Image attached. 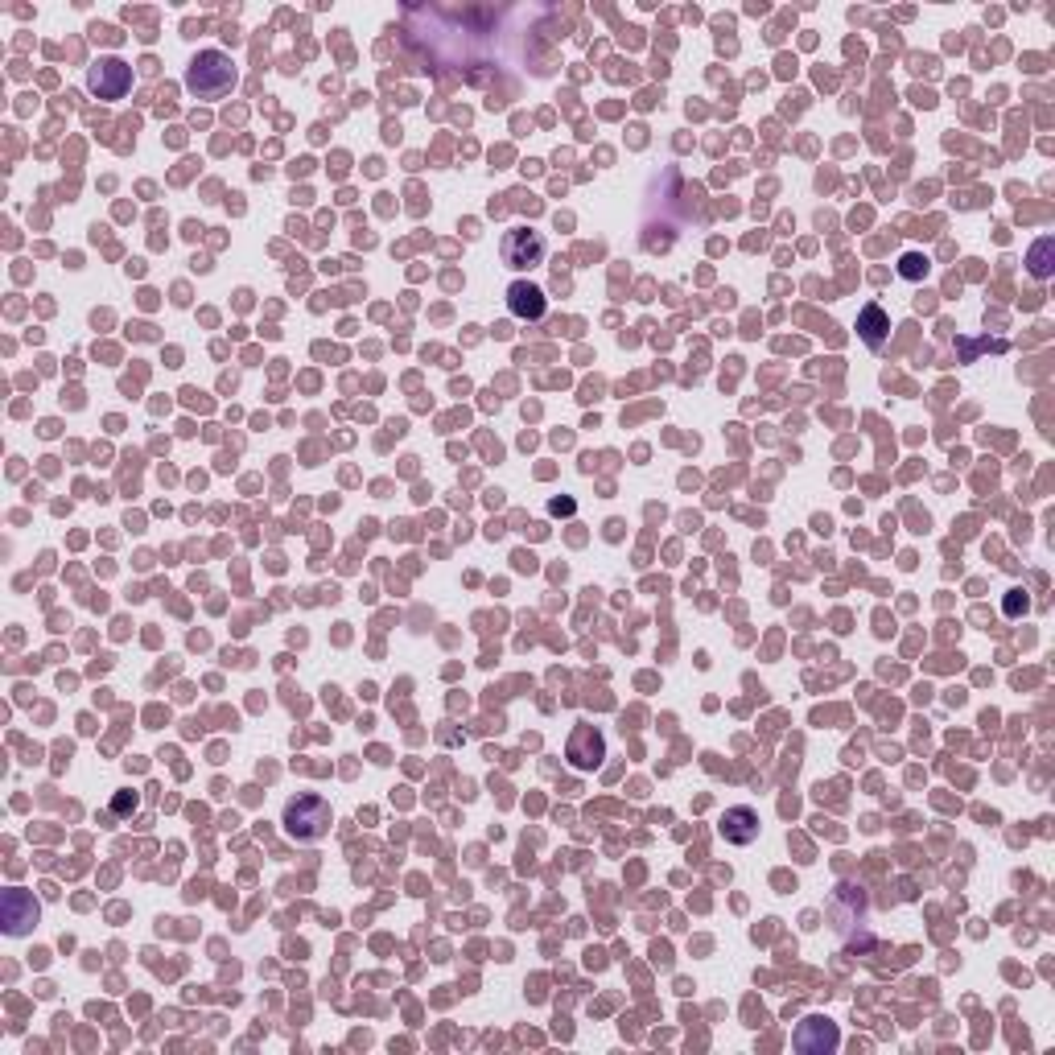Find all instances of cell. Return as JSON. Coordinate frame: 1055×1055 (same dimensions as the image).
<instances>
[{"label":"cell","instance_id":"6","mask_svg":"<svg viewBox=\"0 0 1055 1055\" xmlns=\"http://www.w3.org/2000/svg\"><path fill=\"white\" fill-rule=\"evenodd\" d=\"M792 1043H796V1051H804V1055H825V1051H837L841 1035H837L833 1023H825V1018H808V1023H800V1031H796Z\"/></svg>","mask_w":1055,"mask_h":1055},{"label":"cell","instance_id":"5","mask_svg":"<svg viewBox=\"0 0 1055 1055\" xmlns=\"http://www.w3.org/2000/svg\"><path fill=\"white\" fill-rule=\"evenodd\" d=\"M0 911H5V932L9 936H29L33 924H38V899H33L29 891H5V903H0Z\"/></svg>","mask_w":1055,"mask_h":1055},{"label":"cell","instance_id":"2","mask_svg":"<svg viewBox=\"0 0 1055 1055\" xmlns=\"http://www.w3.org/2000/svg\"><path fill=\"white\" fill-rule=\"evenodd\" d=\"M330 804L322 796H297L285 804V829L297 841H322L330 833Z\"/></svg>","mask_w":1055,"mask_h":1055},{"label":"cell","instance_id":"3","mask_svg":"<svg viewBox=\"0 0 1055 1055\" xmlns=\"http://www.w3.org/2000/svg\"><path fill=\"white\" fill-rule=\"evenodd\" d=\"M87 87L99 99H124L132 91V66L124 58H116V54L95 58V66L87 71Z\"/></svg>","mask_w":1055,"mask_h":1055},{"label":"cell","instance_id":"4","mask_svg":"<svg viewBox=\"0 0 1055 1055\" xmlns=\"http://www.w3.org/2000/svg\"><path fill=\"white\" fill-rule=\"evenodd\" d=\"M544 235L532 231V227H512L503 235V244H499V256L507 268H536L544 260Z\"/></svg>","mask_w":1055,"mask_h":1055},{"label":"cell","instance_id":"14","mask_svg":"<svg viewBox=\"0 0 1055 1055\" xmlns=\"http://www.w3.org/2000/svg\"><path fill=\"white\" fill-rule=\"evenodd\" d=\"M112 808H116V812H128V808H136V796H132V800H128V796H120Z\"/></svg>","mask_w":1055,"mask_h":1055},{"label":"cell","instance_id":"13","mask_svg":"<svg viewBox=\"0 0 1055 1055\" xmlns=\"http://www.w3.org/2000/svg\"><path fill=\"white\" fill-rule=\"evenodd\" d=\"M1018 610H1027V598H1018V594H1010V598H1006V615H1018Z\"/></svg>","mask_w":1055,"mask_h":1055},{"label":"cell","instance_id":"12","mask_svg":"<svg viewBox=\"0 0 1055 1055\" xmlns=\"http://www.w3.org/2000/svg\"><path fill=\"white\" fill-rule=\"evenodd\" d=\"M899 277H907V281H924V277H928V256L907 252V256L899 260Z\"/></svg>","mask_w":1055,"mask_h":1055},{"label":"cell","instance_id":"10","mask_svg":"<svg viewBox=\"0 0 1055 1055\" xmlns=\"http://www.w3.org/2000/svg\"><path fill=\"white\" fill-rule=\"evenodd\" d=\"M858 334H862V343L870 351H878L882 343H887V334H891V318L882 305H866V310L858 314Z\"/></svg>","mask_w":1055,"mask_h":1055},{"label":"cell","instance_id":"11","mask_svg":"<svg viewBox=\"0 0 1055 1055\" xmlns=\"http://www.w3.org/2000/svg\"><path fill=\"white\" fill-rule=\"evenodd\" d=\"M1027 268H1031V277H1035V281H1047L1051 272H1055V240H1051V235H1043V240L1031 248Z\"/></svg>","mask_w":1055,"mask_h":1055},{"label":"cell","instance_id":"9","mask_svg":"<svg viewBox=\"0 0 1055 1055\" xmlns=\"http://www.w3.org/2000/svg\"><path fill=\"white\" fill-rule=\"evenodd\" d=\"M722 837L730 845H751L759 837V812L755 808H730L722 816Z\"/></svg>","mask_w":1055,"mask_h":1055},{"label":"cell","instance_id":"1","mask_svg":"<svg viewBox=\"0 0 1055 1055\" xmlns=\"http://www.w3.org/2000/svg\"><path fill=\"white\" fill-rule=\"evenodd\" d=\"M235 83H240V71L223 50H198L186 66V91L198 99H223Z\"/></svg>","mask_w":1055,"mask_h":1055},{"label":"cell","instance_id":"8","mask_svg":"<svg viewBox=\"0 0 1055 1055\" xmlns=\"http://www.w3.org/2000/svg\"><path fill=\"white\" fill-rule=\"evenodd\" d=\"M544 293L536 289V285H528V281H516V285H507V310H512L516 318H524V322H536V318H544Z\"/></svg>","mask_w":1055,"mask_h":1055},{"label":"cell","instance_id":"7","mask_svg":"<svg viewBox=\"0 0 1055 1055\" xmlns=\"http://www.w3.org/2000/svg\"><path fill=\"white\" fill-rule=\"evenodd\" d=\"M602 755H606V746H602V734L598 730H590V726L573 730V738H569V763L577 771H594L602 763Z\"/></svg>","mask_w":1055,"mask_h":1055}]
</instances>
